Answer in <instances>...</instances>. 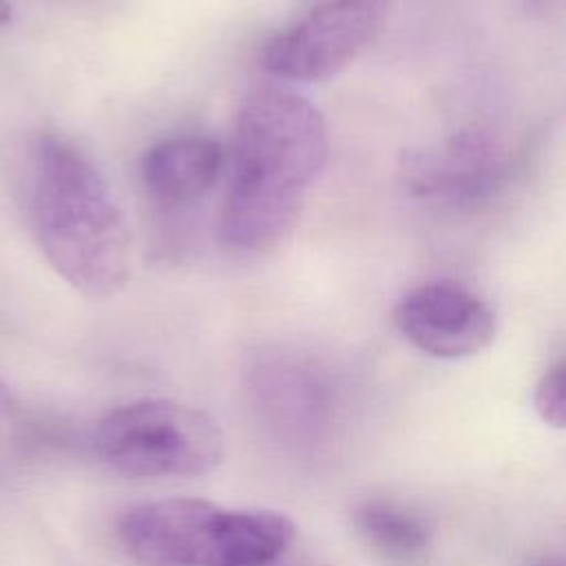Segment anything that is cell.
<instances>
[{"label": "cell", "mask_w": 566, "mask_h": 566, "mask_svg": "<svg viewBox=\"0 0 566 566\" xmlns=\"http://www.w3.org/2000/svg\"><path fill=\"white\" fill-rule=\"evenodd\" d=\"M329 157L323 115L283 88L250 93L234 122L219 237L241 254L274 250L296 226Z\"/></svg>", "instance_id": "cell-1"}, {"label": "cell", "mask_w": 566, "mask_h": 566, "mask_svg": "<svg viewBox=\"0 0 566 566\" xmlns=\"http://www.w3.org/2000/svg\"><path fill=\"white\" fill-rule=\"evenodd\" d=\"M31 230L51 268L77 292H119L133 268L128 223L97 166L71 142L42 135L33 146Z\"/></svg>", "instance_id": "cell-2"}, {"label": "cell", "mask_w": 566, "mask_h": 566, "mask_svg": "<svg viewBox=\"0 0 566 566\" xmlns=\"http://www.w3.org/2000/svg\"><path fill=\"white\" fill-rule=\"evenodd\" d=\"M117 533L139 566H263L283 557L296 528L279 511L168 497L128 509Z\"/></svg>", "instance_id": "cell-3"}, {"label": "cell", "mask_w": 566, "mask_h": 566, "mask_svg": "<svg viewBox=\"0 0 566 566\" xmlns=\"http://www.w3.org/2000/svg\"><path fill=\"white\" fill-rule=\"evenodd\" d=\"M97 455L130 478H186L212 471L223 433L206 411L166 398L128 402L95 429Z\"/></svg>", "instance_id": "cell-4"}, {"label": "cell", "mask_w": 566, "mask_h": 566, "mask_svg": "<svg viewBox=\"0 0 566 566\" xmlns=\"http://www.w3.org/2000/svg\"><path fill=\"white\" fill-rule=\"evenodd\" d=\"M385 15L387 0H327L270 38L261 49L259 64L281 80H327L369 46Z\"/></svg>", "instance_id": "cell-5"}, {"label": "cell", "mask_w": 566, "mask_h": 566, "mask_svg": "<svg viewBox=\"0 0 566 566\" xmlns=\"http://www.w3.org/2000/svg\"><path fill=\"white\" fill-rule=\"evenodd\" d=\"M398 332L436 358H467L486 349L497 321L491 305L471 290L438 281L405 294L396 310Z\"/></svg>", "instance_id": "cell-6"}, {"label": "cell", "mask_w": 566, "mask_h": 566, "mask_svg": "<svg viewBox=\"0 0 566 566\" xmlns=\"http://www.w3.org/2000/svg\"><path fill=\"white\" fill-rule=\"evenodd\" d=\"M407 179L418 197L453 206L486 199L504 172V148L486 128H467L442 148L411 155Z\"/></svg>", "instance_id": "cell-7"}, {"label": "cell", "mask_w": 566, "mask_h": 566, "mask_svg": "<svg viewBox=\"0 0 566 566\" xmlns=\"http://www.w3.org/2000/svg\"><path fill=\"white\" fill-rule=\"evenodd\" d=\"M223 164L226 150L219 142L203 135H177L157 142L144 155L142 184L157 206H188L214 186Z\"/></svg>", "instance_id": "cell-8"}, {"label": "cell", "mask_w": 566, "mask_h": 566, "mask_svg": "<svg viewBox=\"0 0 566 566\" xmlns=\"http://www.w3.org/2000/svg\"><path fill=\"white\" fill-rule=\"evenodd\" d=\"M259 405L283 433H314L327 411V387L316 369L281 354L263 356L252 369Z\"/></svg>", "instance_id": "cell-9"}, {"label": "cell", "mask_w": 566, "mask_h": 566, "mask_svg": "<svg viewBox=\"0 0 566 566\" xmlns=\"http://www.w3.org/2000/svg\"><path fill=\"white\" fill-rule=\"evenodd\" d=\"M354 524L360 537L378 555L398 564L420 559L433 535V528L422 513L387 497H369L360 502L354 511Z\"/></svg>", "instance_id": "cell-10"}, {"label": "cell", "mask_w": 566, "mask_h": 566, "mask_svg": "<svg viewBox=\"0 0 566 566\" xmlns=\"http://www.w3.org/2000/svg\"><path fill=\"white\" fill-rule=\"evenodd\" d=\"M535 409L539 418L562 429L566 422V374L564 363H557L553 369H548L542 380L535 387Z\"/></svg>", "instance_id": "cell-11"}, {"label": "cell", "mask_w": 566, "mask_h": 566, "mask_svg": "<svg viewBox=\"0 0 566 566\" xmlns=\"http://www.w3.org/2000/svg\"><path fill=\"white\" fill-rule=\"evenodd\" d=\"M11 20V4L7 0H0V27Z\"/></svg>", "instance_id": "cell-12"}, {"label": "cell", "mask_w": 566, "mask_h": 566, "mask_svg": "<svg viewBox=\"0 0 566 566\" xmlns=\"http://www.w3.org/2000/svg\"><path fill=\"white\" fill-rule=\"evenodd\" d=\"M535 566H562L559 562H553V559H542V562H537Z\"/></svg>", "instance_id": "cell-13"}, {"label": "cell", "mask_w": 566, "mask_h": 566, "mask_svg": "<svg viewBox=\"0 0 566 566\" xmlns=\"http://www.w3.org/2000/svg\"><path fill=\"white\" fill-rule=\"evenodd\" d=\"M263 566H296V564H281V557L279 559H274V562H270V564H263Z\"/></svg>", "instance_id": "cell-14"}, {"label": "cell", "mask_w": 566, "mask_h": 566, "mask_svg": "<svg viewBox=\"0 0 566 566\" xmlns=\"http://www.w3.org/2000/svg\"><path fill=\"white\" fill-rule=\"evenodd\" d=\"M528 2H533V4H546V2H551V0H528Z\"/></svg>", "instance_id": "cell-15"}]
</instances>
